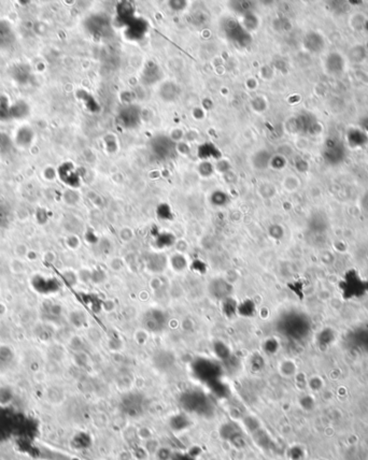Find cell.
I'll return each instance as SVG.
<instances>
[{
  "label": "cell",
  "mask_w": 368,
  "mask_h": 460,
  "mask_svg": "<svg viewBox=\"0 0 368 460\" xmlns=\"http://www.w3.org/2000/svg\"><path fill=\"white\" fill-rule=\"evenodd\" d=\"M180 403L187 412L203 416L211 415L213 411L212 403L207 394L199 391H188L184 393L180 398Z\"/></svg>",
  "instance_id": "1"
},
{
  "label": "cell",
  "mask_w": 368,
  "mask_h": 460,
  "mask_svg": "<svg viewBox=\"0 0 368 460\" xmlns=\"http://www.w3.org/2000/svg\"><path fill=\"white\" fill-rule=\"evenodd\" d=\"M192 370L194 375L199 381L208 384L221 380L222 368L213 360L208 358H197L193 362Z\"/></svg>",
  "instance_id": "2"
},
{
  "label": "cell",
  "mask_w": 368,
  "mask_h": 460,
  "mask_svg": "<svg viewBox=\"0 0 368 460\" xmlns=\"http://www.w3.org/2000/svg\"><path fill=\"white\" fill-rule=\"evenodd\" d=\"M347 148L343 140L337 137H329L324 142L322 149L323 159L331 166H338L347 158Z\"/></svg>",
  "instance_id": "3"
},
{
  "label": "cell",
  "mask_w": 368,
  "mask_h": 460,
  "mask_svg": "<svg viewBox=\"0 0 368 460\" xmlns=\"http://www.w3.org/2000/svg\"><path fill=\"white\" fill-rule=\"evenodd\" d=\"M147 404L148 401L143 394L139 393H129L122 398L120 408L125 415L131 416V417H138L145 412Z\"/></svg>",
  "instance_id": "4"
},
{
  "label": "cell",
  "mask_w": 368,
  "mask_h": 460,
  "mask_svg": "<svg viewBox=\"0 0 368 460\" xmlns=\"http://www.w3.org/2000/svg\"><path fill=\"white\" fill-rule=\"evenodd\" d=\"M167 315L166 313L158 308H153V310H149L144 314L143 317V325L150 331L159 332L161 331L167 325Z\"/></svg>",
  "instance_id": "5"
},
{
  "label": "cell",
  "mask_w": 368,
  "mask_h": 460,
  "mask_svg": "<svg viewBox=\"0 0 368 460\" xmlns=\"http://www.w3.org/2000/svg\"><path fill=\"white\" fill-rule=\"evenodd\" d=\"M232 291H234L232 285L224 279H214L209 283V294L216 300L222 301L231 297Z\"/></svg>",
  "instance_id": "6"
},
{
  "label": "cell",
  "mask_w": 368,
  "mask_h": 460,
  "mask_svg": "<svg viewBox=\"0 0 368 460\" xmlns=\"http://www.w3.org/2000/svg\"><path fill=\"white\" fill-rule=\"evenodd\" d=\"M345 58L338 52H332L324 61L325 71L331 75H340L345 71Z\"/></svg>",
  "instance_id": "7"
},
{
  "label": "cell",
  "mask_w": 368,
  "mask_h": 460,
  "mask_svg": "<svg viewBox=\"0 0 368 460\" xmlns=\"http://www.w3.org/2000/svg\"><path fill=\"white\" fill-rule=\"evenodd\" d=\"M326 46L324 37L317 31H311L305 38V47L311 53H320Z\"/></svg>",
  "instance_id": "8"
},
{
  "label": "cell",
  "mask_w": 368,
  "mask_h": 460,
  "mask_svg": "<svg viewBox=\"0 0 368 460\" xmlns=\"http://www.w3.org/2000/svg\"><path fill=\"white\" fill-rule=\"evenodd\" d=\"M221 431H222V436H223L226 440L236 443L235 445L239 446V444L241 445L245 444V442H243V439H242V434L240 429L238 428L237 425L226 424L223 426V428H222Z\"/></svg>",
  "instance_id": "9"
},
{
  "label": "cell",
  "mask_w": 368,
  "mask_h": 460,
  "mask_svg": "<svg viewBox=\"0 0 368 460\" xmlns=\"http://www.w3.org/2000/svg\"><path fill=\"white\" fill-rule=\"evenodd\" d=\"M348 142L351 148H362L368 144V136L362 129H350L348 132Z\"/></svg>",
  "instance_id": "10"
},
{
  "label": "cell",
  "mask_w": 368,
  "mask_h": 460,
  "mask_svg": "<svg viewBox=\"0 0 368 460\" xmlns=\"http://www.w3.org/2000/svg\"><path fill=\"white\" fill-rule=\"evenodd\" d=\"M14 41V34L10 25L0 22V48L8 47Z\"/></svg>",
  "instance_id": "11"
},
{
  "label": "cell",
  "mask_w": 368,
  "mask_h": 460,
  "mask_svg": "<svg viewBox=\"0 0 368 460\" xmlns=\"http://www.w3.org/2000/svg\"><path fill=\"white\" fill-rule=\"evenodd\" d=\"M237 314H239L240 316L246 317V318H251L253 316H255V314H256L255 302H254L252 299L242 300L240 304H238Z\"/></svg>",
  "instance_id": "12"
},
{
  "label": "cell",
  "mask_w": 368,
  "mask_h": 460,
  "mask_svg": "<svg viewBox=\"0 0 368 460\" xmlns=\"http://www.w3.org/2000/svg\"><path fill=\"white\" fill-rule=\"evenodd\" d=\"M221 308L227 318H232L237 314L238 302L232 298V296L229 297V298L221 301Z\"/></svg>",
  "instance_id": "13"
},
{
  "label": "cell",
  "mask_w": 368,
  "mask_h": 460,
  "mask_svg": "<svg viewBox=\"0 0 368 460\" xmlns=\"http://www.w3.org/2000/svg\"><path fill=\"white\" fill-rule=\"evenodd\" d=\"M208 386L211 389L212 394H215V396L219 397V398H225V397H227V394H229V393H230L229 386H227L226 384L222 382L221 380L210 383V384H208Z\"/></svg>",
  "instance_id": "14"
},
{
  "label": "cell",
  "mask_w": 368,
  "mask_h": 460,
  "mask_svg": "<svg viewBox=\"0 0 368 460\" xmlns=\"http://www.w3.org/2000/svg\"><path fill=\"white\" fill-rule=\"evenodd\" d=\"M166 264L167 263H166V261H165L164 257L156 255V256L149 259L148 268L152 272H161L165 269Z\"/></svg>",
  "instance_id": "15"
},
{
  "label": "cell",
  "mask_w": 368,
  "mask_h": 460,
  "mask_svg": "<svg viewBox=\"0 0 368 460\" xmlns=\"http://www.w3.org/2000/svg\"><path fill=\"white\" fill-rule=\"evenodd\" d=\"M348 56L351 62L360 63L363 61L366 56V52L363 45H354L350 48Z\"/></svg>",
  "instance_id": "16"
},
{
  "label": "cell",
  "mask_w": 368,
  "mask_h": 460,
  "mask_svg": "<svg viewBox=\"0 0 368 460\" xmlns=\"http://www.w3.org/2000/svg\"><path fill=\"white\" fill-rule=\"evenodd\" d=\"M214 353L219 357L221 360H227L230 357V350L225 343L221 342V341H216L213 345Z\"/></svg>",
  "instance_id": "17"
},
{
  "label": "cell",
  "mask_w": 368,
  "mask_h": 460,
  "mask_svg": "<svg viewBox=\"0 0 368 460\" xmlns=\"http://www.w3.org/2000/svg\"><path fill=\"white\" fill-rule=\"evenodd\" d=\"M171 267L174 268L175 271H183L184 269L187 268L186 259L182 255H175L171 258Z\"/></svg>",
  "instance_id": "18"
},
{
  "label": "cell",
  "mask_w": 368,
  "mask_h": 460,
  "mask_svg": "<svg viewBox=\"0 0 368 460\" xmlns=\"http://www.w3.org/2000/svg\"><path fill=\"white\" fill-rule=\"evenodd\" d=\"M187 418L185 417V416L184 415H177L175 416L174 418H172V427H174L175 429H183V428H185V427L187 426Z\"/></svg>",
  "instance_id": "19"
},
{
  "label": "cell",
  "mask_w": 368,
  "mask_h": 460,
  "mask_svg": "<svg viewBox=\"0 0 368 460\" xmlns=\"http://www.w3.org/2000/svg\"><path fill=\"white\" fill-rule=\"evenodd\" d=\"M175 243L174 237L170 235H161L158 239V246L161 248L169 247Z\"/></svg>",
  "instance_id": "20"
},
{
  "label": "cell",
  "mask_w": 368,
  "mask_h": 460,
  "mask_svg": "<svg viewBox=\"0 0 368 460\" xmlns=\"http://www.w3.org/2000/svg\"><path fill=\"white\" fill-rule=\"evenodd\" d=\"M191 270L194 272L199 273V274H204L207 272V264H206L204 262L200 261V259H196L191 263Z\"/></svg>",
  "instance_id": "21"
},
{
  "label": "cell",
  "mask_w": 368,
  "mask_h": 460,
  "mask_svg": "<svg viewBox=\"0 0 368 460\" xmlns=\"http://www.w3.org/2000/svg\"><path fill=\"white\" fill-rule=\"evenodd\" d=\"M278 348H279V344L276 339H268L266 342L264 343V350L265 351H267L268 354L276 353Z\"/></svg>",
  "instance_id": "22"
},
{
  "label": "cell",
  "mask_w": 368,
  "mask_h": 460,
  "mask_svg": "<svg viewBox=\"0 0 368 460\" xmlns=\"http://www.w3.org/2000/svg\"><path fill=\"white\" fill-rule=\"evenodd\" d=\"M310 387L313 391H319L322 387V381L319 377H312L310 380Z\"/></svg>",
  "instance_id": "23"
},
{
  "label": "cell",
  "mask_w": 368,
  "mask_h": 460,
  "mask_svg": "<svg viewBox=\"0 0 368 460\" xmlns=\"http://www.w3.org/2000/svg\"><path fill=\"white\" fill-rule=\"evenodd\" d=\"M263 367V359L259 356H255L252 359V368L255 370H259Z\"/></svg>",
  "instance_id": "24"
},
{
  "label": "cell",
  "mask_w": 368,
  "mask_h": 460,
  "mask_svg": "<svg viewBox=\"0 0 368 460\" xmlns=\"http://www.w3.org/2000/svg\"><path fill=\"white\" fill-rule=\"evenodd\" d=\"M172 460H195L193 457L189 455H183V454H176L172 457Z\"/></svg>",
  "instance_id": "25"
},
{
  "label": "cell",
  "mask_w": 368,
  "mask_h": 460,
  "mask_svg": "<svg viewBox=\"0 0 368 460\" xmlns=\"http://www.w3.org/2000/svg\"><path fill=\"white\" fill-rule=\"evenodd\" d=\"M361 127H362V131H363L368 136V116L364 117L363 120H362Z\"/></svg>",
  "instance_id": "26"
},
{
  "label": "cell",
  "mask_w": 368,
  "mask_h": 460,
  "mask_svg": "<svg viewBox=\"0 0 368 460\" xmlns=\"http://www.w3.org/2000/svg\"><path fill=\"white\" fill-rule=\"evenodd\" d=\"M224 201H225V198L223 197V195L222 194L216 195V196L213 197V202L215 204H222V203H224Z\"/></svg>",
  "instance_id": "27"
},
{
  "label": "cell",
  "mask_w": 368,
  "mask_h": 460,
  "mask_svg": "<svg viewBox=\"0 0 368 460\" xmlns=\"http://www.w3.org/2000/svg\"><path fill=\"white\" fill-rule=\"evenodd\" d=\"M362 204H363V208L365 210H368V193L365 194L363 198H362Z\"/></svg>",
  "instance_id": "28"
}]
</instances>
